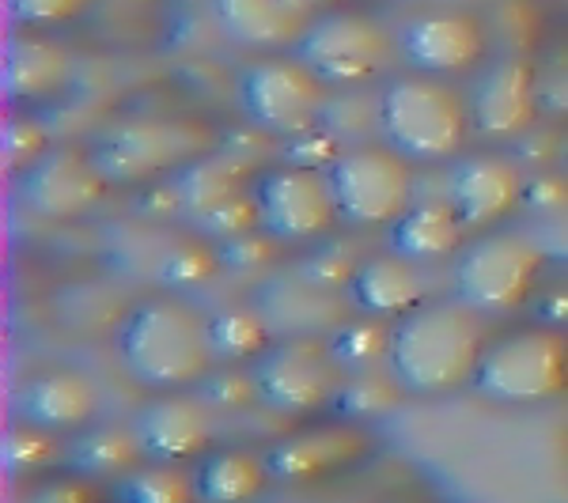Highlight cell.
Segmentation results:
<instances>
[{"label": "cell", "instance_id": "obj_1", "mask_svg": "<svg viewBox=\"0 0 568 503\" xmlns=\"http://www.w3.org/2000/svg\"><path fill=\"white\" fill-rule=\"evenodd\" d=\"M489 318L466 307L459 296H444L414 307L390 322L387 371L406 398H447L474 382L489 341Z\"/></svg>", "mask_w": 568, "mask_h": 503}, {"label": "cell", "instance_id": "obj_2", "mask_svg": "<svg viewBox=\"0 0 568 503\" xmlns=\"http://www.w3.org/2000/svg\"><path fill=\"white\" fill-rule=\"evenodd\" d=\"M118 363L141 390H194L216 371L209 315L179 291L133 304L114 333Z\"/></svg>", "mask_w": 568, "mask_h": 503}, {"label": "cell", "instance_id": "obj_3", "mask_svg": "<svg viewBox=\"0 0 568 503\" xmlns=\"http://www.w3.org/2000/svg\"><path fill=\"white\" fill-rule=\"evenodd\" d=\"M375 114H379V141H387L417 167L459 160L474 136L470 99L452 80L425 72L406 69L383 80L375 91Z\"/></svg>", "mask_w": 568, "mask_h": 503}, {"label": "cell", "instance_id": "obj_4", "mask_svg": "<svg viewBox=\"0 0 568 503\" xmlns=\"http://www.w3.org/2000/svg\"><path fill=\"white\" fill-rule=\"evenodd\" d=\"M470 390L511 409L561 398L568 390V329L535 318L489 337Z\"/></svg>", "mask_w": 568, "mask_h": 503}, {"label": "cell", "instance_id": "obj_5", "mask_svg": "<svg viewBox=\"0 0 568 503\" xmlns=\"http://www.w3.org/2000/svg\"><path fill=\"white\" fill-rule=\"evenodd\" d=\"M546 273V250L519 232H474L452 261V291L478 315L508 318L530 307Z\"/></svg>", "mask_w": 568, "mask_h": 503}, {"label": "cell", "instance_id": "obj_6", "mask_svg": "<svg viewBox=\"0 0 568 503\" xmlns=\"http://www.w3.org/2000/svg\"><path fill=\"white\" fill-rule=\"evenodd\" d=\"M235 95H240V110L254 130L292 144L323 130L334 91L288 50L258 53L254 61H246L235 80Z\"/></svg>", "mask_w": 568, "mask_h": 503}, {"label": "cell", "instance_id": "obj_7", "mask_svg": "<svg viewBox=\"0 0 568 503\" xmlns=\"http://www.w3.org/2000/svg\"><path fill=\"white\" fill-rule=\"evenodd\" d=\"M417 163L394 152L387 141L345 144L326 163V178L337 201L342 227L353 232H379L417 201Z\"/></svg>", "mask_w": 568, "mask_h": 503}, {"label": "cell", "instance_id": "obj_8", "mask_svg": "<svg viewBox=\"0 0 568 503\" xmlns=\"http://www.w3.org/2000/svg\"><path fill=\"white\" fill-rule=\"evenodd\" d=\"M304 65L329 91H361L375 80H387L390 61L398 58L394 34L379 20L353 8H323L304 39L292 45Z\"/></svg>", "mask_w": 568, "mask_h": 503}, {"label": "cell", "instance_id": "obj_9", "mask_svg": "<svg viewBox=\"0 0 568 503\" xmlns=\"http://www.w3.org/2000/svg\"><path fill=\"white\" fill-rule=\"evenodd\" d=\"M254 379L258 406L281 417L326 413L337 387L345 382L342 363L334 360L326 337H273L265 349L246 363Z\"/></svg>", "mask_w": 568, "mask_h": 503}, {"label": "cell", "instance_id": "obj_10", "mask_svg": "<svg viewBox=\"0 0 568 503\" xmlns=\"http://www.w3.org/2000/svg\"><path fill=\"white\" fill-rule=\"evenodd\" d=\"M251 197L258 208V227L270 243L304 246L326 239L334 227H342L326 167L288 160L281 167L262 171L251 182Z\"/></svg>", "mask_w": 568, "mask_h": 503}, {"label": "cell", "instance_id": "obj_11", "mask_svg": "<svg viewBox=\"0 0 568 503\" xmlns=\"http://www.w3.org/2000/svg\"><path fill=\"white\" fill-rule=\"evenodd\" d=\"M88 152L110 186H149L194 160L197 133L168 117H130L91 136Z\"/></svg>", "mask_w": 568, "mask_h": 503}, {"label": "cell", "instance_id": "obj_12", "mask_svg": "<svg viewBox=\"0 0 568 503\" xmlns=\"http://www.w3.org/2000/svg\"><path fill=\"white\" fill-rule=\"evenodd\" d=\"M110 189L114 186L95 167L91 152L77 148V144H50L12 175L16 201L50 224H72V219L91 216Z\"/></svg>", "mask_w": 568, "mask_h": 503}, {"label": "cell", "instance_id": "obj_13", "mask_svg": "<svg viewBox=\"0 0 568 503\" xmlns=\"http://www.w3.org/2000/svg\"><path fill=\"white\" fill-rule=\"evenodd\" d=\"M398 61L425 76H474L493 53V34L470 8H425L394 34Z\"/></svg>", "mask_w": 568, "mask_h": 503}, {"label": "cell", "instance_id": "obj_14", "mask_svg": "<svg viewBox=\"0 0 568 503\" xmlns=\"http://www.w3.org/2000/svg\"><path fill=\"white\" fill-rule=\"evenodd\" d=\"M466 99H470L474 136H485V141H519L542 117L538 69L524 53H500L485 61L474 72Z\"/></svg>", "mask_w": 568, "mask_h": 503}, {"label": "cell", "instance_id": "obj_15", "mask_svg": "<svg viewBox=\"0 0 568 503\" xmlns=\"http://www.w3.org/2000/svg\"><path fill=\"white\" fill-rule=\"evenodd\" d=\"M130 428L141 439L144 459L186 465L216 443V409L197 390H155L136 406Z\"/></svg>", "mask_w": 568, "mask_h": 503}, {"label": "cell", "instance_id": "obj_16", "mask_svg": "<svg viewBox=\"0 0 568 503\" xmlns=\"http://www.w3.org/2000/svg\"><path fill=\"white\" fill-rule=\"evenodd\" d=\"M77 80V58L53 34L16 27L0 53V95L8 110L53 106Z\"/></svg>", "mask_w": 568, "mask_h": 503}, {"label": "cell", "instance_id": "obj_17", "mask_svg": "<svg viewBox=\"0 0 568 503\" xmlns=\"http://www.w3.org/2000/svg\"><path fill=\"white\" fill-rule=\"evenodd\" d=\"M524 167L504 152H470L452 163L447 201L466 224V232H489L524 205Z\"/></svg>", "mask_w": 568, "mask_h": 503}, {"label": "cell", "instance_id": "obj_18", "mask_svg": "<svg viewBox=\"0 0 568 503\" xmlns=\"http://www.w3.org/2000/svg\"><path fill=\"white\" fill-rule=\"evenodd\" d=\"M103 394L77 368H42L20 379L12 390V420L42 428L50 435H77L99 420Z\"/></svg>", "mask_w": 568, "mask_h": 503}, {"label": "cell", "instance_id": "obj_19", "mask_svg": "<svg viewBox=\"0 0 568 503\" xmlns=\"http://www.w3.org/2000/svg\"><path fill=\"white\" fill-rule=\"evenodd\" d=\"M318 12L323 0H209L216 31L254 53H288Z\"/></svg>", "mask_w": 568, "mask_h": 503}, {"label": "cell", "instance_id": "obj_20", "mask_svg": "<svg viewBox=\"0 0 568 503\" xmlns=\"http://www.w3.org/2000/svg\"><path fill=\"white\" fill-rule=\"evenodd\" d=\"M349 307L356 315H372V318H394L409 315L414 307H420L428 299V280H425V265L402 258V254H372V258L356 261L349 285H345Z\"/></svg>", "mask_w": 568, "mask_h": 503}, {"label": "cell", "instance_id": "obj_21", "mask_svg": "<svg viewBox=\"0 0 568 503\" xmlns=\"http://www.w3.org/2000/svg\"><path fill=\"white\" fill-rule=\"evenodd\" d=\"M364 451V435L356 432L349 420L326 428H307V432H292L265 446V465L270 478L281 484H307L318 478H329L334 470L353 462V454Z\"/></svg>", "mask_w": 568, "mask_h": 503}, {"label": "cell", "instance_id": "obj_22", "mask_svg": "<svg viewBox=\"0 0 568 503\" xmlns=\"http://www.w3.org/2000/svg\"><path fill=\"white\" fill-rule=\"evenodd\" d=\"M470 232L455 213L452 201H414L394 224L387 227V250L402 254V258L417 265H436V261H455V254L463 250Z\"/></svg>", "mask_w": 568, "mask_h": 503}, {"label": "cell", "instance_id": "obj_23", "mask_svg": "<svg viewBox=\"0 0 568 503\" xmlns=\"http://www.w3.org/2000/svg\"><path fill=\"white\" fill-rule=\"evenodd\" d=\"M194 492L205 503H243L265 492L270 484V465L265 454L246 451V446H209L194 462Z\"/></svg>", "mask_w": 568, "mask_h": 503}, {"label": "cell", "instance_id": "obj_24", "mask_svg": "<svg viewBox=\"0 0 568 503\" xmlns=\"http://www.w3.org/2000/svg\"><path fill=\"white\" fill-rule=\"evenodd\" d=\"M91 34L118 50H155L171 39V0H95Z\"/></svg>", "mask_w": 568, "mask_h": 503}, {"label": "cell", "instance_id": "obj_25", "mask_svg": "<svg viewBox=\"0 0 568 503\" xmlns=\"http://www.w3.org/2000/svg\"><path fill=\"white\" fill-rule=\"evenodd\" d=\"M144 462V446L133 428H99L69 435L61 465L84 481H122Z\"/></svg>", "mask_w": 568, "mask_h": 503}, {"label": "cell", "instance_id": "obj_26", "mask_svg": "<svg viewBox=\"0 0 568 503\" xmlns=\"http://www.w3.org/2000/svg\"><path fill=\"white\" fill-rule=\"evenodd\" d=\"M171 189H175L179 205L186 208V213L205 216L209 208H216L220 201L243 194V182L235 175L232 163L216 160V155H194L190 163H182V167L171 175Z\"/></svg>", "mask_w": 568, "mask_h": 503}, {"label": "cell", "instance_id": "obj_27", "mask_svg": "<svg viewBox=\"0 0 568 503\" xmlns=\"http://www.w3.org/2000/svg\"><path fill=\"white\" fill-rule=\"evenodd\" d=\"M329 352L342 363L345 374L356 371H375L383 363L387 368V352H390V322L387 318H372V315H356L353 322H337L329 329Z\"/></svg>", "mask_w": 568, "mask_h": 503}, {"label": "cell", "instance_id": "obj_28", "mask_svg": "<svg viewBox=\"0 0 568 503\" xmlns=\"http://www.w3.org/2000/svg\"><path fill=\"white\" fill-rule=\"evenodd\" d=\"M209 333L220 363H251L273 341L258 307H227L209 315Z\"/></svg>", "mask_w": 568, "mask_h": 503}, {"label": "cell", "instance_id": "obj_29", "mask_svg": "<svg viewBox=\"0 0 568 503\" xmlns=\"http://www.w3.org/2000/svg\"><path fill=\"white\" fill-rule=\"evenodd\" d=\"M118 500L130 503H186L197 500L194 492V473H186L179 462H155L144 459L133 473H125L122 481H114Z\"/></svg>", "mask_w": 568, "mask_h": 503}, {"label": "cell", "instance_id": "obj_30", "mask_svg": "<svg viewBox=\"0 0 568 503\" xmlns=\"http://www.w3.org/2000/svg\"><path fill=\"white\" fill-rule=\"evenodd\" d=\"M406 398V390L394 382V374H379L375 371H356V374H345V382L337 387L334 401H329V413L337 420H372L379 417L383 409L398 406V401Z\"/></svg>", "mask_w": 568, "mask_h": 503}, {"label": "cell", "instance_id": "obj_31", "mask_svg": "<svg viewBox=\"0 0 568 503\" xmlns=\"http://www.w3.org/2000/svg\"><path fill=\"white\" fill-rule=\"evenodd\" d=\"M0 459H4L8 473H45V470H53V465H61L65 443H61V435H50V432H42V428H31L16 420V428L4 432Z\"/></svg>", "mask_w": 568, "mask_h": 503}, {"label": "cell", "instance_id": "obj_32", "mask_svg": "<svg viewBox=\"0 0 568 503\" xmlns=\"http://www.w3.org/2000/svg\"><path fill=\"white\" fill-rule=\"evenodd\" d=\"M8 16L23 31H69L77 23H88L95 0H4Z\"/></svg>", "mask_w": 568, "mask_h": 503}, {"label": "cell", "instance_id": "obj_33", "mask_svg": "<svg viewBox=\"0 0 568 503\" xmlns=\"http://www.w3.org/2000/svg\"><path fill=\"white\" fill-rule=\"evenodd\" d=\"M220 265V254H213L201 243H182L171 254H163L160 261V285L168 291H190L205 280H213Z\"/></svg>", "mask_w": 568, "mask_h": 503}, {"label": "cell", "instance_id": "obj_34", "mask_svg": "<svg viewBox=\"0 0 568 503\" xmlns=\"http://www.w3.org/2000/svg\"><path fill=\"white\" fill-rule=\"evenodd\" d=\"M50 148V136H45L42 122L31 114V110H12L4 122V171L16 175L20 167L42 155Z\"/></svg>", "mask_w": 568, "mask_h": 503}, {"label": "cell", "instance_id": "obj_35", "mask_svg": "<svg viewBox=\"0 0 568 503\" xmlns=\"http://www.w3.org/2000/svg\"><path fill=\"white\" fill-rule=\"evenodd\" d=\"M530 307H535L538 322H549V326H561V329H568V288H557V291H538V296L530 299Z\"/></svg>", "mask_w": 568, "mask_h": 503}, {"label": "cell", "instance_id": "obj_36", "mask_svg": "<svg viewBox=\"0 0 568 503\" xmlns=\"http://www.w3.org/2000/svg\"><path fill=\"white\" fill-rule=\"evenodd\" d=\"M554 171H561V178L568 182V130L561 133V141H557V152H554Z\"/></svg>", "mask_w": 568, "mask_h": 503}]
</instances>
